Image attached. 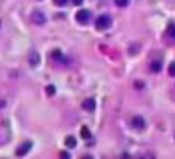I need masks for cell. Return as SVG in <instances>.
<instances>
[{
  "instance_id": "cell-1",
  "label": "cell",
  "mask_w": 175,
  "mask_h": 159,
  "mask_svg": "<svg viewBox=\"0 0 175 159\" xmlns=\"http://www.w3.org/2000/svg\"><path fill=\"white\" fill-rule=\"evenodd\" d=\"M111 26H112V19H111V15H107V14L99 15L97 20H95V29H97V31H106V29H109Z\"/></svg>"
},
{
  "instance_id": "cell-2",
  "label": "cell",
  "mask_w": 175,
  "mask_h": 159,
  "mask_svg": "<svg viewBox=\"0 0 175 159\" xmlns=\"http://www.w3.org/2000/svg\"><path fill=\"white\" fill-rule=\"evenodd\" d=\"M75 19H77L80 24H83V26H85V24H89V22H90V19H92V14H90V10L82 9V10H78V12H77Z\"/></svg>"
},
{
  "instance_id": "cell-3",
  "label": "cell",
  "mask_w": 175,
  "mask_h": 159,
  "mask_svg": "<svg viewBox=\"0 0 175 159\" xmlns=\"http://www.w3.org/2000/svg\"><path fill=\"white\" fill-rule=\"evenodd\" d=\"M131 127L136 129V131H143V129L146 127V122H145V119L141 115H134L131 119Z\"/></svg>"
},
{
  "instance_id": "cell-4",
  "label": "cell",
  "mask_w": 175,
  "mask_h": 159,
  "mask_svg": "<svg viewBox=\"0 0 175 159\" xmlns=\"http://www.w3.org/2000/svg\"><path fill=\"white\" fill-rule=\"evenodd\" d=\"M51 59L55 61V63H60V64H68V63H70V59H68L66 56H63V54H61L60 49H55V51H51Z\"/></svg>"
},
{
  "instance_id": "cell-5",
  "label": "cell",
  "mask_w": 175,
  "mask_h": 159,
  "mask_svg": "<svg viewBox=\"0 0 175 159\" xmlns=\"http://www.w3.org/2000/svg\"><path fill=\"white\" fill-rule=\"evenodd\" d=\"M32 149V142L31 141H26V142H22V144L19 146L17 149H15V156H26V154L29 152V151Z\"/></svg>"
},
{
  "instance_id": "cell-6",
  "label": "cell",
  "mask_w": 175,
  "mask_h": 159,
  "mask_svg": "<svg viewBox=\"0 0 175 159\" xmlns=\"http://www.w3.org/2000/svg\"><path fill=\"white\" fill-rule=\"evenodd\" d=\"M31 20L36 24V26H43V24L46 22V17H44V14H43V12L34 10V12L31 14Z\"/></svg>"
},
{
  "instance_id": "cell-7",
  "label": "cell",
  "mask_w": 175,
  "mask_h": 159,
  "mask_svg": "<svg viewBox=\"0 0 175 159\" xmlns=\"http://www.w3.org/2000/svg\"><path fill=\"white\" fill-rule=\"evenodd\" d=\"M167 39L170 43H175V22H170L167 27Z\"/></svg>"
},
{
  "instance_id": "cell-8",
  "label": "cell",
  "mask_w": 175,
  "mask_h": 159,
  "mask_svg": "<svg viewBox=\"0 0 175 159\" xmlns=\"http://www.w3.org/2000/svg\"><path fill=\"white\" fill-rule=\"evenodd\" d=\"M39 61H41V58H39V54H37L34 49L29 51V63H31V66H37V64H39Z\"/></svg>"
},
{
  "instance_id": "cell-9",
  "label": "cell",
  "mask_w": 175,
  "mask_h": 159,
  "mask_svg": "<svg viewBox=\"0 0 175 159\" xmlns=\"http://www.w3.org/2000/svg\"><path fill=\"white\" fill-rule=\"evenodd\" d=\"M82 107H83V110H87V112H94V108H95V100H94V98H87L85 102L82 103Z\"/></svg>"
},
{
  "instance_id": "cell-10",
  "label": "cell",
  "mask_w": 175,
  "mask_h": 159,
  "mask_svg": "<svg viewBox=\"0 0 175 159\" xmlns=\"http://www.w3.org/2000/svg\"><path fill=\"white\" fill-rule=\"evenodd\" d=\"M65 144H66V147H70V149H73L75 146H77V139H75L73 136H68L65 139Z\"/></svg>"
},
{
  "instance_id": "cell-11",
  "label": "cell",
  "mask_w": 175,
  "mask_h": 159,
  "mask_svg": "<svg viewBox=\"0 0 175 159\" xmlns=\"http://www.w3.org/2000/svg\"><path fill=\"white\" fill-rule=\"evenodd\" d=\"M150 69H151L153 73H158V71L161 69V61H151V64H150Z\"/></svg>"
},
{
  "instance_id": "cell-12",
  "label": "cell",
  "mask_w": 175,
  "mask_h": 159,
  "mask_svg": "<svg viewBox=\"0 0 175 159\" xmlns=\"http://www.w3.org/2000/svg\"><path fill=\"white\" fill-rule=\"evenodd\" d=\"M80 136L83 137V139H92V134H90V131H89V129H87V127H83L82 129V131H80Z\"/></svg>"
},
{
  "instance_id": "cell-13",
  "label": "cell",
  "mask_w": 175,
  "mask_h": 159,
  "mask_svg": "<svg viewBox=\"0 0 175 159\" xmlns=\"http://www.w3.org/2000/svg\"><path fill=\"white\" fill-rule=\"evenodd\" d=\"M118 7H128L129 5V0H114Z\"/></svg>"
},
{
  "instance_id": "cell-14",
  "label": "cell",
  "mask_w": 175,
  "mask_h": 159,
  "mask_svg": "<svg viewBox=\"0 0 175 159\" xmlns=\"http://www.w3.org/2000/svg\"><path fill=\"white\" fill-rule=\"evenodd\" d=\"M46 93L49 95V97H51V95H55V86H53V85H48L46 86Z\"/></svg>"
},
{
  "instance_id": "cell-15",
  "label": "cell",
  "mask_w": 175,
  "mask_h": 159,
  "mask_svg": "<svg viewBox=\"0 0 175 159\" xmlns=\"http://www.w3.org/2000/svg\"><path fill=\"white\" fill-rule=\"evenodd\" d=\"M168 74L170 76H175V63H172V64L168 66Z\"/></svg>"
},
{
  "instance_id": "cell-16",
  "label": "cell",
  "mask_w": 175,
  "mask_h": 159,
  "mask_svg": "<svg viewBox=\"0 0 175 159\" xmlns=\"http://www.w3.org/2000/svg\"><path fill=\"white\" fill-rule=\"evenodd\" d=\"M55 3H56V5H66V3H68V0H55Z\"/></svg>"
},
{
  "instance_id": "cell-17",
  "label": "cell",
  "mask_w": 175,
  "mask_h": 159,
  "mask_svg": "<svg viewBox=\"0 0 175 159\" xmlns=\"http://www.w3.org/2000/svg\"><path fill=\"white\" fill-rule=\"evenodd\" d=\"M134 86H136L138 90H143V81H136V83H134Z\"/></svg>"
},
{
  "instance_id": "cell-18",
  "label": "cell",
  "mask_w": 175,
  "mask_h": 159,
  "mask_svg": "<svg viewBox=\"0 0 175 159\" xmlns=\"http://www.w3.org/2000/svg\"><path fill=\"white\" fill-rule=\"evenodd\" d=\"M60 157H63V159H68V157H70V154H68V152H65V151H63V152H60Z\"/></svg>"
},
{
  "instance_id": "cell-19",
  "label": "cell",
  "mask_w": 175,
  "mask_h": 159,
  "mask_svg": "<svg viewBox=\"0 0 175 159\" xmlns=\"http://www.w3.org/2000/svg\"><path fill=\"white\" fill-rule=\"evenodd\" d=\"M82 2H83V0H73V3H75V5H80Z\"/></svg>"
}]
</instances>
